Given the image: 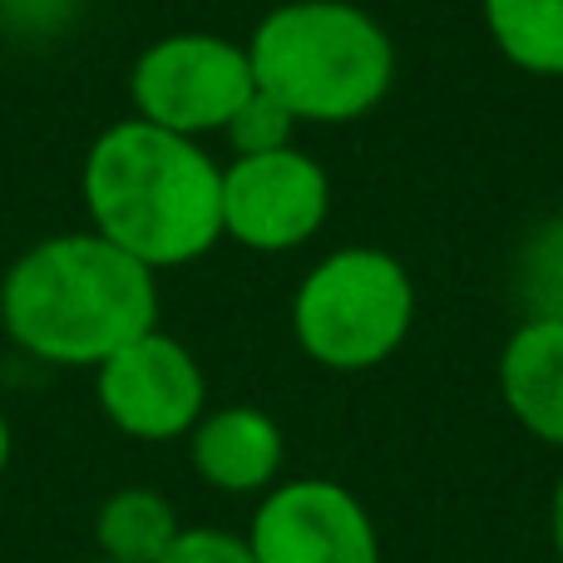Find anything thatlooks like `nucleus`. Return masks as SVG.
<instances>
[{"mask_svg": "<svg viewBox=\"0 0 563 563\" xmlns=\"http://www.w3.org/2000/svg\"><path fill=\"white\" fill-rule=\"evenodd\" d=\"M85 208L95 233L148 273L184 267L223 238V168L194 139L124 119L89 144Z\"/></svg>", "mask_w": 563, "mask_h": 563, "instance_id": "f257e3e1", "label": "nucleus"}, {"mask_svg": "<svg viewBox=\"0 0 563 563\" xmlns=\"http://www.w3.org/2000/svg\"><path fill=\"white\" fill-rule=\"evenodd\" d=\"M0 321L35 361L99 366L158 327V287L144 263L99 233H59L5 273Z\"/></svg>", "mask_w": 563, "mask_h": 563, "instance_id": "f03ea898", "label": "nucleus"}, {"mask_svg": "<svg viewBox=\"0 0 563 563\" xmlns=\"http://www.w3.org/2000/svg\"><path fill=\"white\" fill-rule=\"evenodd\" d=\"M257 89L307 124H351L386 99L396 45L351 0H287L247 40Z\"/></svg>", "mask_w": 563, "mask_h": 563, "instance_id": "7ed1b4c3", "label": "nucleus"}, {"mask_svg": "<svg viewBox=\"0 0 563 563\" xmlns=\"http://www.w3.org/2000/svg\"><path fill=\"white\" fill-rule=\"evenodd\" d=\"M416 321V287L400 257L341 247L301 277L291 297L297 346L327 371H371L396 356Z\"/></svg>", "mask_w": 563, "mask_h": 563, "instance_id": "20e7f679", "label": "nucleus"}, {"mask_svg": "<svg viewBox=\"0 0 563 563\" xmlns=\"http://www.w3.org/2000/svg\"><path fill=\"white\" fill-rule=\"evenodd\" d=\"M257 89L247 45H233L208 30H178L164 35L134 59L129 95H134V119L158 124L168 134H223L228 119L247 104Z\"/></svg>", "mask_w": 563, "mask_h": 563, "instance_id": "39448f33", "label": "nucleus"}, {"mask_svg": "<svg viewBox=\"0 0 563 563\" xmlns=\"http://www.w3.org/2000/svg\"><path fill=\"white\" fill-rule=\"evenodd\" d=\"M331 213V178L301 148L233 158L223 168V238L253 253L311 243Z\"/></svg>", "mask_w": 563, "mask_h": 563, "instance_id": "423d86ee", "label": "nucleus"}, {"mask_svg": "<svg viewBox=\"0 0 563 563\" xmlns=\"http://www.w3.org/2000/svg\"><path fill=\"white\" fill-rule=\"evenodd\" d=\"M99 410L134 440H174L203 420V371L184 341L144 331L95 366Z\"/></svg>", "mask_w": 563, "mask_h": 563, "instance_id": "0eeeda50", "label": "nucleus"}, {"mask_svg": "<svg viewBox=\"0 0 563 563\" xmlns=\"http://www.w3.org/2000/svg\"><path fill=\"white\" fill-rule=\"evenodd\" d=\"M247 549L257 563H380L366 505L336 479L277 485L257 505Z\"/></svg>", "mask_w": 563, "mask_h": 563, "instance_id": "6e6552de", "label": "nucleus"}, {"mask_svg": "<svg viewBox=\"0 0 563 563\" xmlns=\"http://www.w3.org/2000/svg\"><path fill=\"white\" fill-rule=\"evenodd\" d=\"M194 470L223 495H257L282 470V430L257 406H223L194 426Z\"/></svg>", "mask_w": 563, "mask_h": 563, "instance_id": "1a4fd4ad", "label": "nucleus"}, {"mask_svg": "<svg viewBox=\"0 0 563 563\" xmlns=\"http://www.w3.org/2000/svg\"><path fill=\"white\" fill-rule=\"evenodd\" d=\"M499 390L515 420L563 450V321L529 317L499 356Z\"/></svg>", "mask_w": 563, "mask_h": 563, "instance_id": "9d476101", "label": "nucleus"}, {"mask_svg": "<svg viewBox=\"0 0 563 563\" xmlns=\"http://www.w3.org/2000/svg\"><path fill=\"white\" fill-rule=\"evenodd\" d=\"M95 539L99 554L114 563H158L164 549L178 539V515L158 489H119L104 499L95 519Z\"/></svg>", "mask_w": 563, "mask_h": 563, "instance_id": "9b49d317", "label": "nucleus"}, {"mask_svg": "<svg viewBox=\"0 0 563 563\" xmlns=\"http://www.w3.org/2000/svg\"><path fill=\"white\" fill-rule=\"evenodd\" d=\"M489 40L529 75H563V0H485Z\"/></svg>", "mask_w": 563, "mask_h": 563, "instance_id": "f8f14e48", "label": "nucleus"}, {"mask_svg": "<svg viewBox=\"0 0 563 563\" xmlns=\"http://www.w3.org/2000/svg\"><path fill=\"white\" fill-rule=\"evenodd\" d=\"M515 287L529 317L563 321V218H549L544 228H534V238L519 253Z\"/></svg>", "mask_w": 563, "mask_h": 563, "instance_id": "ddd939ff", "label": "nucleus"}, {"mask_svg": "<svg viewBox=\"0 0 563 563\" xmlns=\"http://www.w3.org/2000/svg\"><path fill=\"white\" fill-rule=\"evenodd\" d=\"M291 129H297V119H291L287 109L267 95V89H253V95H247V104L228 119L223 134H228V144H233L238 158H253V154H277V148H291Z\"/></svg>", "mask_w": 563, "mask_h": 563, "instance_id": "4468645a", "label": "nucleus"}, {"mask_svg": "<svg viewBox=\"0 0 563 563\" xmlns=\"http://www.w3.org/2000/svg\"><path fill=\"white\" fill-rule=\"evenodd\" d=\"M158 563H257L247 539L223 529H178V539L164 549Z\"/></svg>", "mask_w": 563, "mask_h": 563, "instance_id": "2eb2a0df", "label": "nucleus"}, {"mask_svg": "<svg viewBox=\"0 0 563 563\" xmlns=\"http://www.w3.org/2000/svg\"><path fill=\"white\" fill-rule=\"evenodd\" d=\"M549 529H554V549H559V559H563V479H559V489H554V509H549Z\"/></svg>", "mask_w": 563, "mask_h": 563, "instance_id": "dca6fc26", "label": "nucleus"}, {"mask_svg": "<svg viewBox=\"0 0 563 563\" xmlns=\"http://www.w3.org/2000/svg\"><path fill=\"white\" fill-rule=\"evenodd\" d=\"M5 465H10V426L0 416V475H5Z\"/></svg>", "mask_w": 563, "mask_h": 563, "instance_id": "f3484780", "label": "nucleus"}, {"mask_svg": "<svg viewBox=\"0 0 563 563\" xmlns=\"http://www.w3.org/2000/svg\"><path fill=\"white\" fill-rule=\"evenodd\" d=\"M0 5H30V0H0Z\"/></svg>", "mask_w": 563, "mask_h": 563, "instance_id": "a211bd4d", "label": "nucleus"}, {"mask_svg": "<svg viewBox=\"0 0 563 563\" xmlns=\"http://www.w3.org/2000/svg\"><path fill=\"white\" fill-rule=\"evenodd\" d=\"M89 563H114V559H104V554H99V559H89Z\"/></svg>", "mask_w": 563, "mask_h": 563, "instance_id": "6ab92c4d", "label": "nucleus"}]
</instances>
